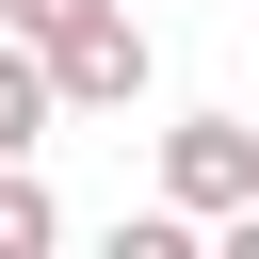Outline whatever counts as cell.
Listing matches in <instances>:
<instances>
[{
	"mask_svg": "<svg viewBox=\"0 0 259 259\" xmlns=\"http://www.w3.org/2000/svg\"><path fill=\"white\" fill-rule=\"evenodd\" d=\"M65 243V210H49V178L32 162H0V259H49Z\"/></svg>",
	"mask_w": 259,
	"mask_h": 259,
	"instance_id": "4",
	"label": "cell"
},
{
	"mask_svg": "<svg viewBox=\"0 0 259 259\" xmlns=\"http://www.w3.org/2000/svg\"><path fill=\"white\" fill-rule=\"evenodd\" d=\"M162 194H178L194 227L259 210V130H243V113H178V130H162Z\"/></svg>",
	"mask_w": 259,
	"mask_h": 259,
	"instance_id": "2",
	"label": "cell"
},
{
	"mask_svg": "<svg viewBox=\"0 0 259 259\" xmlns=\"http://www.w3.org/2000/svg\"><path fill=\"white\" fill-rule=\"evenodd\" d=\"M146 65H162V49H146V16H130V0H97V16H65V32H49L65 113H130V97H146Z\"/></svg>",
	"mask_w": 259,
	"mask_h": 259,
	"instance_id": "1",
	"label": "cell"
},
{
	"mask_svg": "<svg viewBox=\"0 0 259 259\" xmlns=\"http://www.w3.org/2000/svg\"><path fill=\"white\" fill-rule=\"evenodd\" d=\"M49 113H65V81H49V49L0 16V162H32V146H49Z\"/></svg>",
	"mask_w": 259,
	"mask_h": 259,
	"instance_id": "3",
	"label": "cell"
},
{
	"mask_svg": "<svg viewBox=\"0 0 259 259\" xmlns=\"http://www.w3.org/2000/svg\"><path fill=\"white\" fill-rule=\"evenodd\" d=\"M0 16H16L32 49H49V32H65V16H97V0H0Z\"/></svg>",
	"mask_w": 259,
	"mask_h": 259,
	"instance_id": "5",
	"label": "cell"
}]
</instances>
